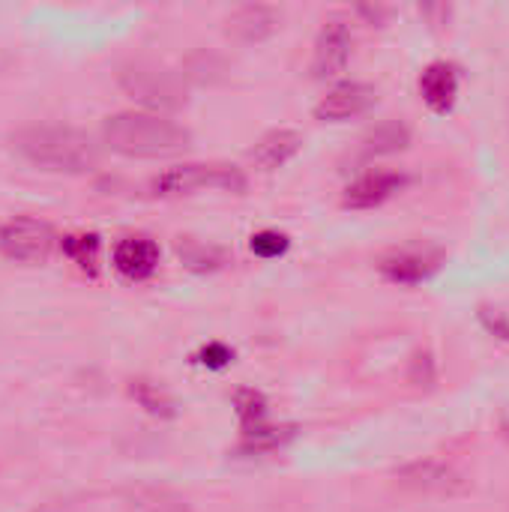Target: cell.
Segmentation results:
<instances>
[{"label":"cell","mask_w":509,"mask_h":512,"mask_svg":"<svg viewBox=\"0 0 509 512\" xmlns=\"http://www.w3.org/2000/svg\"><path fill=\"white\" fill-rule=\"evenodd\" d=\"M12 150L45 171L84 174L99 162L96 144L69 126H24L12 135Z\"/></svg>","instance_id":"cell-1"},{"label":"cell","mask_w":509,"mask_h":512,"mask_svg":"<svg viewBox=\"0 0 509 512\" xmlns=\"http://www.w3.org/2000/svg\"><path fill=\"white\" fill-rule=\"evenodd\" d=\"M408 129L402 123H381L372 135H369V150L372 153H393L402 150L408 144Z\"/></svg>","instance_id":"cell-15"},{"label":"cell","mask_w":509,"mask_h":512,"mask_svg":"<svg viewBox=\"0 0 509 512\" xmlns=\"http://www.w3.org/2000/svg\"><path fill=\"white\" fill-rule=\"evenodd\" d=\"M249 246L258 258H279L288 252V237L279 231H258Z\"/></svg>","instance_id":"cell-16"},{"label":"cell","mask_w":509,"mask_h":512,"mask_svg":"<svg viewBox=\"0 0 509 512\" xmlns=\"http://www.w3.org/2000/svg\"><path fill=\"white\" fill-rule=\"evenodd\" d=\"M63 255L78 264L81 270H93L99 258V237L96 234H69L63 237Z\"/></svg>","instance_id":"cell-14"},{"label":"cell","mask_w":509,"mask_h":512,"mask_svg":"<svg viewBox=\"0 0 509 512\" xmlns=\"http://www.w3.org/2000/svg\"><path fill=\"white\" fill-rule=\"evenodd\" d=\"M54 231L48 222H39V219H30V216H18V219H9L3 228H0V252L9 258V261H18V264H42L51 258L54 252Z\"/></svg>","instance_id":"cell-4"},{"label":"cell","mask_w":509,"mask_h":512,"mask_svg":"<svg viewBox=\"0 0 509 512\" xmlns=\"http://www.w3.org/2000/svg\"><path fill=\"white\" fill-rule=\"evenodd\" d=\"M501 432H504V438L509 441V411L504 414V420H501Z\"/></svg>","instance_id":"cell-21"},{"label":"cell","mask_w":509,"mask_h":512,"mask_svg":"<svg viewBox=\"0 0 509 512\" xmlns=\"http://www.w3.org/2000/svg\"><path fill=\"white\" fill-rule=\"evenodd\" d=\"M300 144H303V138H300L294 129H276V132L264 135V138L255 144L252 159H255L261 168L273 171V168H282V165L300 150Z\"/></svg>","instance_id":"cell-11"},{"label":"cell","mask_w":509,"mask_h":512,"mask_svg":"<svg viewBox=\"0 0 509 512\" xmlns=\"http://www.w3.org/2000/svg\"><path fill=\"white\" fill-rule=\"evenodd\" d=\"M441 252L438 249H399L393 255H387L381 261V273L390 282L399 285H417L423 279H429L438 267H441Z\"/></svg>","instance_id":"cell-6"},{"label":"cell","mask_w":509,"mask_h":512,"mask_svg":"<svg viewBox=\"0 0 509 512\" xmlns=\"http://www.w3.org/2000/svg\"><path fill=\"white\" fill-rule=\"evenodd\" d=\"M273 24H276V15H273V9H267V6H246V9H240V12L231 18V30H234L240 39H246V42L267 36V33L273 30Z\"/></svg>","instance_id":"cell-13"},{"label":"cell","mask_w":509,"mask_h":512,"mask_svg":"<svg viewBox=\"0 0 509 512\" xmlns=\"http://www.w3.org/2000/svg\"><path fill=\"white\" fill-rule=\"evenodd\" d=\"M420 93L435 114H447L459 96V69L447 60L426 66V72L420 75Z\"/></svg>","instance_id":"cell-10"},{"label":"cell","mask_w":509,"mask_h":512,"mask_svg":"<svg viewBox=\"0 0 509 512\" xmlns=\"http://www.w3.org/2000/svg\"><path fill=\"white\" fill-rule=\"evenodd\" d=\"M102 138L123 156H174L189 147V132L162 117L144 111H120L102 123Z\"/></svg>","instance_id":"cell-2"},{"label":"cell","mask_w":509,"mask_h":512,"mask_svg":"<svg viewBox=\"0 0 509 512\" xmlns=\"http://www.w3.org/2000/svg\"><path fill=\"white\" fill-rule=\"evenodd\" d=\"M201 366H207V369H225L231 360H234V351L228 348V345H222V342H210V345H204L201 351H198V357H195Z\"/></svg>","instance_id":"cell-18"},{"label":"cell","mask_w":509,"mask_h":512,"mask_svg":"<svg viewBox=\"0 0 509 512\" xmlns=\"http://www.w3.org/2000/svg\"><path fill=\"white\" fill-rule=\"evenodd\" d=\"M483 324H486V330L489 333H495V336H501V339H509V321L501 315V312H483Z\"/></svg>","instance_id":"cell-20"},{"label":"cell","mask_w":509,"mask_h":512,"mask_svg":"<svg viewBox=\"0 0 509 512\" xmlns=\"http://www.w3.org/2000/svg\"><path fill=\"white\" fill-rule=\"evenodd\" d=\"M180 255L192 264V267H219L222 264V252L213 246H201V243H186L180 246Z\"/></svg>","instance_id":"cell-17"},{"label":"cell","mask_w":509,"mask_h":512,"mask_svg":"<svg viewBox=\"0 0 509 512\" xmlns=\"http://www.w3.org/2000/svg\"><path fill=\"white\" fill-rule=\"evenodd\" d=\"M405 483H411L414 489H423V492H450L459 483V474L441 462H420L405 471Z\"/></svg>","instance_id":"cell-12"},{"label":"cell","mask_w":509,"mask_h":512,"mask_svg":"<svg viewBox=\"0 0 509 512\" xmlns=\"http://www.w3.org/2000/svg\"><path fill=\"white\" fill-rule=\"evenodd\" d=\"M351 45H354V33H351L348 21L330 18L324 24V30L318 33V42H315L312 72L318 78H327V75H336L339 69H345V63L351 57Z\"/></svg>","instance_id":"cell-5"},{"label":"cell","mask_w":509,"mask_h":512,"mask_svg":"<svg viewBox=\"0 0 509 512\" xmlns=\"http://www.w3.org/2000/svg\"><path fill=\"white\" fill-rule=\"evenodd\" d=\"M159 267V246L147 237H123L114 246V270L132 282L150 279Z\"/></svg>","instance_id":"cell-8"},{"label":"cell","mask_w":509,"mask_h":512,"mask_svg":"<svg viewBox=\"0 0 509 512\" xmlns=\"http://www.w3.org/2000/svg\"><path fill=\"white\" fill-rule=\"evenodd\" d=\"M411 381H414V384H420V381L432 384V381H435V363H432L429 354H417V357H414V375H411Z\"/></svg>","instance_id":"cell-19"},{"label":"cell","mask_w":509,"mask_h":512,"mask_svg":"<svg viewBox=\"0 0 509 512\" xmlns=\"http://www.w3.org/2000/svg\"><path fill=\"white\" fill-rule=\"evenodd\" d=\"M405 183H408V177L399 171H366L345 189V207H354V210L378 207L387 198H393Z\"/></svg>","instance_id":"cell-7"},{"label":"cell","mask_w":509,"mask_h":512,"mask_svg":"<svg viewBox=\"0 0 509 512\" xmlns=\"http://www.w3.org/2000/svg\"><path fill=\"white\" fill-rule=\"evenodd\" d=\"M372 102H375V90H372L369 84L348 81V84L333 87V90L318 102L315 114H318V120H348V117L363 114Z\"/></svg>","instance_id":"cell-9"},{"label":"cell","mask_w":509,"mask_h":512,"mask_svg":"<svg viewBox=\"0 0 509 512\" xmlns=\"http://www.w3.org/2000/svg\"><path fill=\"white\" fill-rule=\"evenodd\" d=\"M153 195L159 198H174V195H189L195 189H246V177L237 168L225 165H180L165 174H159L150 183Z\"/></svg>","instance_id":"cell-3"}]
</instances>
